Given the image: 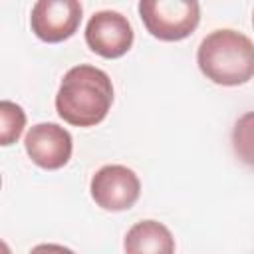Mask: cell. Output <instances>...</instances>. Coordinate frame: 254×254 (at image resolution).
<instances>
[{"label":"cell","mask_w":254,"mask_h":254,"mask_svg":"<svg viewBox=\"0 0 254 254\" xmlns=\"http://www.w3.org/2000/svg\"><path fill=\"white\" fill-rule=\"evenodd\" d=\"M113 105V83L109 75L89 64L69 67L56 95L58 115L73 127L101 123Z\"/></svg>","instance_id":"obj_1"},{"label":"cell","mask_w":254,"mask_h":254,"mask_svg":"<svg viewBox=\"0 0 254 254\" xmlns=\"http://www.w3.org/2000/svg\"><path fill=\"white\" fill-rule=\"evenodd\" d=\"M196 64L202 75L216 85H242L254 77V42L230 28L214 30L202 38Z\"/></svg>","instance_id":"obj_2"},{"label":"cell","mask_w":254,"mask_h":254,"mask_svg":"<svg viewBox=\"0 0 254 254\" xmlns=\"http://www.w3.org/2000/svg\"><path fill=\"white\" fill-rule=\"evenodd\" d=\"M139 16L153 38L179 42L196 30L200 4L196 0H141Z\"/></svg>","instance_id":"obj_3"},{"label":"cell","mask_w":254,"mask_h":254,"mask_svg":"<svg viewBox=\"0 0 254 254\" xmlns=\"http://www.w3.org/2000/svg\"><path fill=\"white\" fill-rule=\"evenodd\" d=\"M95 204L109 212L129 210L141 194V181L133 169L125 165H103L89 183Z\"/></svg>","instance_id":"obj_4"},{"label":"cell","mask_w":254,"mask_h":254,"mask_svg":"<svg viewBox=\"0 0 254 254\" xmlns=\"http://www.w3.org/2000/svg\"><path fill=\"white\" fill-rule=\"evenodd\" d=\"M81 14L77 0H38L30 12V28L42 42L60 44L77 32Z\"/></svg>","instance_id":"obj_5"},{"label":"cell","mask_w":254,"mask_h":254,"mask_svg":"<svg viewBox=\"0 0 254 254\" xmlns=\"http://www.w3.org/2000/svg\"><path fill=\"white\" fill-rule=\"evenodd\" d=\"M135 34L129 20L115 10L95 12L85 26V44L101 58L115 60L125 56L133 46Z\"/></svg>","instance_id":"obj_6"},{"label":"cell","mask_w":254,"mask_h":254,"mask_svg":"<svg viewBox=\"0 0 254 254\" xmlns=\"http://www.w3.org/2000/svg\"><path fill=\"white\" fill-rule=\"evenodd\" d=\"M24 149L32 163L42 169L56 171L71 159L73 139L69 131L58 123H36L24 137Z\"/></svg>","instance_id":"obj_7"},{"label":"cell","mask_w":254,"mask_h":254,"mask_svg":"<svg viewBox=\"0 0 254 254\" xmlns=\"http://www.w3.org/2000/svg\"><path fill=\"white\" fill-rule=\"evenodd\" d=\"M125 254H175V238L159 220L135 222L123 238Z\"/></svg>","instance_id":"obj_8"},{"label":"cell","mask_w":254,"mask_h":254,"mask_svg":"<svg viewBox=\"0 0 254 254\" xmlns=\"http://www.w3.org/2000/svg\"><path fill=\"white\" fill-rule=\"evenodd\" d=\"M232 149L240 163L254 169V111L240 115L232 127Z\"/></svg>","instance_id":"obj_9"},{"label":"cell","mask_w":254,"mask_h":254,"mask_svg":"<svg viewBox=\"0 0 254 254\" xmlns=\"http://www.w3.org/2000/svg\"><path fill=\"white\" fill-rule=\"evenodd\" d=\"M0 145L8 147L12 143H16L26 127V113L24 109L14 103L4 99L0 103Z\"/></svg>","instance_id":"obj_10"},{"label":"cell","mask_w":254,"mask_h":254,"mask_svg":"<svg viewBox=\"0 0 254 254\" xmlns=\"http://www.w3.org/2000/svg\"><path fill=\"white\" fill-rule=\"evenodd\" d=\"M30 254H75L71 248L67 246H62V244H54V242H48V244H38L30 250Z\"/></svg>","instance_id":"obj_11"},{"label":"cell","mask_w":254,"mask_h":254,"mask_svg":"<svg viewBox=\"0 0 254 254\" xmlns=\"http://www.w3.org/2000/svg\"><path fill=\"white\" fill-rule=\"evenodd\" d=\"M252 26H254V14H252Z\"/></svg>","instance_id":"obj_12"}]
</instances>
